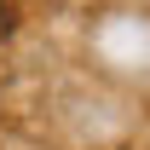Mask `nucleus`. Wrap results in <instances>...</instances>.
Segmentation results:
<instances>
[{
  "label": "nucleus",
  "mask_w": 150,
  "mask_h": 150,
  "mask_svg": "<svg viewBox=\"0 0 150 150\" xmlns=\"http://www.w3.org/2000/svg\"><path fill=\"white\" fill-rule=\"evenodd\" d=\"M12 23H18V18H12V6H6V0H0V40L12 35Z\"/></svg>",
  "instance_id": "nucleus-1"
}]
</instances>
